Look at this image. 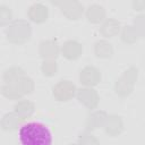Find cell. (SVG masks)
<instances>
[{
  "label": "cell",
  "instance_id": "obj_1",
  "mask_svg": "<svg viewBox=\"0 0 145 145\" xmlns=\"http://www.w3.org/2000/svg\"><path fill=\"white\" fill-rule=\"evenodd\" d=\"M19 142L24 145H49L52 143L50 129L41 122H27L18 130Z\"/></svg>",
  "mask_w": 145,
  "mask_h": 145
},
{
  "label": "cell",
  "instance_id": "obj_2",
  "mask_svg": "<svg viewBox=\"0 0 145 145\" xmlns=\"http://www.w3.org/2000/svg\"><path fill=\"white\" fill-rule=\"evenodd\" d=\"M5 34L9 43L23 45L31 40L32 26L26 19H15L7 26Z\"/></svg>",
  "mask_w": 145,
  "mask_h": 145
},
{
  "label": "cell",
  "instance_id": "obj_3",
  "mask_svg": "<svg viewBox=\"0 0 145 145\" xmlns=\"http://www.w3.org/2000/svg\"><path fill=\"white\" fill-rule=\"evenodd\" d=\"M137 79H138V68L135 66L127 68L116 79L113 85L114 93L121 99L128 97L133 93Z\"/></svg>",
  "mask_w": 145,
  "mask_h": 145
},
{
  "label": "cell",
  "instance_id": "obj_4",
  "mask_svg": "<svg viewBox=\"0 0 145 145\" xmlns=\"http://www.w3.org/2000/svg\"><path fill=\"white\" fill-rule=\"evenodd\" d=\"M76 91L77 87L71 80L62 79L52 87V95L59 102H67L76 95Z\"/></svg>",
  "mask_w": 145,
  "mask_h": 145
},
{
  "label": "cell",
  "instance_id": "obj_5",
  "mask_svg": "<svg viewBox=\"0 0 145 145\" xmlns=\"http://www.w3.org/2000/svg\"><path fill=\"white\" fill-rule=\"evenodd\" d=\"M75 96L77 97L78 102L83 106H85L86 109H88L91 111L96 109L99 103H100V95L94 87L83 86L76 91Z\"/></svg>",
  "mask_w": 145,
  "mask_h": 145
},
{
  "label": "cell",
  "instance_id": "obj_6",
  "mask_svg": "<svg viewBox=\"0 0 145 145\" xmlns=\"http://www.w3.org/2000/svg\"><path fill=\"white\" fill-rule=\"evenodd\" d=\"M102 78L101 71L95 66H85L79 71V82L83 86L95 87L100 84Z\"/></svg>",
  "mask_w": 145,
  "mask_h": 145
},
{
  "label": "cell",
  "instance_id": "obj_7",
  "mask_svg": "<svg viewBox=\"0 0 145 145\" xmlns=\"http://www.w3.org/2000/svg\"><path fill=\"white\" fill-rule=\"evenodd\" d=\"M61 14L69 20H79L85 11L84 6L78 0H67L60 8Z\"/></svg>",
  "mask_w": 145,
  "mask_h": 145
},
{
  "label": "cell",
  "instance_id": "obj_8",
  "mask_svg": "<svg viewBox=\"0 0 145 145\" xmlns=\"http://www.w3.org/2000/svg\"><path fill=\"white\" fill-rule=\"evenodd\" d=\"M60 53L63 56L65 59L69 61L77 60L83 54V45L80 42L76 40H68L63 42V44L60 48Z\"/></svg>",
  "mask_w": 145,
  "mask_h": 145
},
{
  "label": "cell",
  "instance_id": "obj_9",
  "mask_svg": "<svg viewBox=\"0 0 145 145\" xmlns=\"http://www.w3.org/2000/svg\"><path fill=\"white\" fill-rule=\"evenodd\" d=\"M102 128L106 135H109L111 137H117L125 129L123 120L118 114H108Z\"/></svg>",
  "mask_w": 145,
  "mask_h": 145
},
{
  "label": "cell",
  "instance_id": "obj_10",
  "mask_svg": "<svg viewBox=\"0 0 145 145\" xmlns=\"http://www.w3.org/2000/svg\"><path fill=\"white\" fill-rule=\"evenodd\" d=\"M39 54L43 60H56L60 54V46L53 40H44L39 44Z\"/></svg>",
  "mask_w": 145,
  "mask_h": 145
},
{
  "label": "cell",
  "instance_id": "obj_11",
  "mask_svg": "<svg viewBox=\"0 0 145 145\" xmlns=\"http://www.w3.org/2000/svg\"><path fill=\"white\" fill-rule=\"evenodd\" d=\"M27 17L35 24H43L49 18V8L43 3H33L27 10Z\"/></svg>",
  "mask_w": 145,
  "mask_h": 145
},
{
  "label": "cell",
  "instance_id": "obj_12",
  "mask_svg": "<svg viewBox=\"0 0 145 145\" xmlns=\"http://www.w3.org/2000/svg\"><path fill=\"white\" fill-rule=\"evenodd\" d=\"M14 112L22 121H25V120L32 118V116L34 114L35 104L29 100L19 99L16 102V104L14 105Z\"/></svg>",
  "mask_w": 145,
  "mask_h": 145
},
{
  "label": "cell",
  "instance_id": "obj_13",
  "mask_svg": "<svg viewBox=\"0 0 145 145\" xmlns=\"http://www.w3.org/2000/svg\"><path fill=\"white\" fill-rule=\"evenodd\" d=\"M84 15H85L87 22L91 24H94V25L101 24L106 18V11H105L104 7L101 5H97V3L89 5L85 9Z\"/></svg>",
  "mask_w": 145,
  "mask_h": 145
},
{
  "label": "cell",
  "instance_id": "obj_14",
  "mask_svg": "<svg viewBox=\"0 0 145 145\" xmlns=\"http://www.w3.org/2000/svg\"><path fill=\"white\" fill-rule=\"evenodd\" d=\"M108 117V113L103 110H92V112L87 116L85 121V128L86 130L93 131L99 128H102L104 125V121Z\"/></svg>",
  "mask_w": 145,
  "mask_h": 145
},
{
  "label": "cell",
  "instance_id": "obj_15",
  "mask_svg": "<svg viewBox=\"0 0 145 145\" xmlns=\"http://www.w3.org/2000/svg\"><path fill=\"white\" fill-rule=\"evenodd\" d=\"M121 24L114 18H105L100 25V34L104 39H111L120 33Z\"/></svg>",
  "mask_w": 145,
  "mask_h": 145
},
{
  "label": "cell",
  "instance_id": "obj_16",
  "mask_svg": "<svg viewBox=\"0 0 145 145\" xmlns=\"http://www.w3.org/2000/svg\"><path fill=\"white\" fill-rule=\"evenodd\" d=\"M114 53L113 45L108 40H99L94 43V54L99 59H110Z\"/></svg>",
  "mask_w": 145,
  "mask_h": 145
},
{
  "label": "cell",
  "instance_id": "obj_17",
  "mask_svg": "<svg viewBox=\"0 0 145 145\" xmlns=\"http://www.w3.org/2000/svg\"><path fill=\"white\" fill-rule=\"evenodd\" d=\"M20 122H22V120L15 114V112H7L2 116L0 126H1L2 130L11 133V131H15L18 129Z\"/></svg>",
  "mask_w": 145,
  "mask_h": 145
},
{
  "label": "cell",
  "instance_id": "obj_18",
  "mask_svg": "<svg viewBox=\"0 0 145 145\" xmlns=\"http://www.w3.org/2000/svg\"><path fill=\"white\" fill-rule=\"evenodd\" d=\"M120 39L125 44H135L142 36L134 25H126L120 29Z\"/></svg>",
  "mask_w": 145,
  "mask_h": 145
},
{
  "label": "cell",
  "instance_id": "obj_19",
  "mask_svg": "<svg viewBox=\"0 0 145 145\" xmlns=\"http://www.w3.org/2000/svg\"><path fill=\"white\" fill-rule=\"evenodd\" d=\"M24 75H25V71L22 67L12 66V67L7 68L3 71L2 79H3L5 84H16Z\"/></svg>",
  "mask_w": 145,
  "mask_h": 145
},
{
  "label": "cell",
  "instance_id": "obj_20",
  "mask_svg": "<svg viewBox=\"0 0 145 145\" xmlns=\"http://www.w3.org/2000/svg\"><path fill=\"white\" fill-rule=\"evenodd\" d=\"M1 94L8 99V100H15L18 101L19 99H23V94L20 93V91L18 89L16 84H5L3 86H1L0 88Z\"/></svg>",
  "mask_w": 145,
  "mask_h": 145
},
{
  "label": "cell",
  "instance_id": "obj_21",
  "mask_svg": "<svg viewBox=\"0 0 145 145\" xmlns=\"http://www.w3.org/2000/svg\"><path fill=\"white\" fill-rule=\"evenodd\" d=\"M16 85H17L18 89L20 91V93H22L24 96L32 94L33 91H34V88H35V83H34V80H33L31 77L26 76V75H24V76L16 83Z\"/></svg>",
  "mask_w": 145,
  "mask_h": 145
},
{
  "label": "cell",
  "instance_id": "obj_22",
  "mask_svg": "<svg viewBox=\"0 0 145 145\" xmlns=\"http://www.w3.org/2000/svg\"><path fill=\"white\" fill-rule=\"evenodd\" d=\"M41 71L45 77H53L58 72V63L54 59L43 60L41 63Z\"/></svg>",
  "mask_w": 145,
  "mask_h": 145
},
{
  "label": "cell",
  "instance_id": "obj_23",
  "mask_svg": "<svg viewBox=\"0 0 145 145\" xmlns=\"http://www.w3.org/2000/svg\"><path fill=\"white\" fill-rule=\"evenodd\" d=\"M11 22H12L11 9L6 5H1L0 6V27L8 26Z\"/></svg>",
  "mask_w": 145,
  "mask_h": 145
},
{
  "label": "cell",
  "instance_id": "obj_24",
  "mask_svg": "<svg viewBox=\"0 0 145 145\" xmlns=\"http://www.w3.org/2000/svg\"><path fill=\"white\" fill-rule=\"evenodd\" d=\"M78 144H85V145H91V144H99V139L92 134V131L86 130L80 133L78 136Z\"/></svg>",
  "mask_w": 145,
  "mask_h": 145
},
{
  "label": "cell",
  "instance_id": "obj_25",
  "mask_svg": "<svg viewBox=\"0 0 145 145\" xmlns=\"http://www.w3.org/2000/svg\"><path fill=\"white\" fill-rule=\"evenodd\" d=\"M134 26L138 31V33L140 34V36L143 37V35H144V15H139V16H137L135 18Z\"/></svg>",
  "mask_w": 145,
  "mask_h": 145
},
{
  "label": "cell",
  "instance_id": "obj_26",
  "mask_svg": "<svg viewBox=\"0 0 145 145\" xmlns=\"http://www.w3.org/2000/svg\"><path fill=\"white\" fill-rule=\"evenodd\" d=\"M131 6L135 11L142 12L145 9V0H131Z\"/></svg>",
  "mask_w": 145,
  "mask_h": 145
},
{
  "label": "cell",
  "instance_id": "obj_27",
  "mask_svg": "<svg viewBox=\"0 0 145 145\" xmlns=\"http://www.w3.org/2000/svg\"><path fill=\"white\" fill-rule=\"evenodd\" d=\"M66 1H67V0H50L51 5L54 6V7H58V8H61L62 5H63Z\"/></svg>",
  "mask_w": 145,
  "mask_h": 145
}]
</instances>
